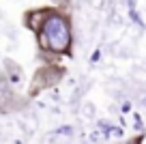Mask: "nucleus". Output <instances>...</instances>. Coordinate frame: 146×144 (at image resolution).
I'll return each instance as SVG.
<instances>
[{"label": "nucleus", "instance_id": "nucleus-3", "mask_svg": "<svg viewBox=\"0 0 146 144\" xmlns=\"http://www.w3.org/2000/svg\"><path fill=\"white\" fill-rule=\"evenodd\" d=\"M129 144H140V138H135V140H131Z\"/></svg>", "mask_w": 146, "mask_h": 144}, {"label": "nucleus", "instance_id": "nucleus-1", "mask_svg": "<svg viewBox=\"0 0 146 144\" xmlns=\"http://www.w3.org/2000/svg\"><path fill=\"white\" fill-rule=\"evenodd\" d=\"M35 32L39 39V47L43 52L54 56L71 54L73 32H71V19L67 13L58 9H47Z\"/></svg>", "mask_w": 146, "mask_h": 144}, {"label": "nucleus", "instance_id": "nucleus-2", "mask_svg": "<svg viewBox=\"0 0 146 144\" xmlns=\"http://www.w3.org/2000/svg\"><path fill=\"white\" fill-rule=\"evenodd\" d=\"M62 73L64 71L60 67H56V65H45V67H41L35 73V80H32V84H30V95H36V90L54 86L56 82H60V75H62Z\"/></svg>", "mask_w": 146, "mask_h": 144}]
</instances>
